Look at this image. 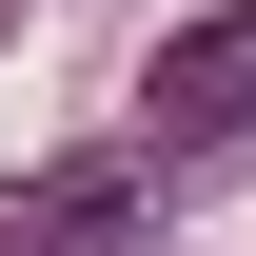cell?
<instances>
[{
	"instance_id": "cell-1",
	"label": "cell",
	"mask_w": 256,
	"mask_h": 256,
	"mask_svg": "<svg viewBox=\"0 0 256 256\" xmlns=\"http://www.w3.org/2000/svg\"><path fill=\"white\" fill-rule=\"evenodd\" d=\"M138 118H158V138H236V118H256V0H217V20H178V40H158Z\"/></svg>"
},
{
	"instance_id": "cell-2",
	"label": "cell",
	"mask_w": 256,
	"mask_h": 256,
	"mask_svg": "<svg viewBox=\"0 0 256 256\" xmlns=\"http://www.w3.org/2000/svg\"><path fill=\"white\" fill-rule=\"evenodd\" d=\"M118 236H138V158H60L0 197V256H118Z\"/></svg>"
}]
</instances>
